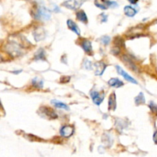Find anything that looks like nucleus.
I'll return each mask as SVG.
<instances>
[{"label": "nucleus", "instance_id": "nucleus-16", "mask_svg": "<svg viewBox=\"0 0 157 157\" xmlns=\"http://www.w3.org/2000/svg\"><path fill=\"white\" fill-rule=\"evenodd\" d=\"M135 103L136 105H140V104H143L145 103V97L143 93H140L135 97Z\"/></svg>", "mask_w": 157, "mask_h": 157}, {"label": "nucleus", "instance_id": "nucleus-18", "mask_svg": "<svg viewBox=\"0 0 157 157\" xmlns=\"http://www.w3.org/2000/svg\"><path fill=\"white\" fill-rule=\"evenodd\" d=\"M32 84L35 87H43V81L39 80V78H34L32 81Z\"/></svg>", "mask_w": 157, "mask_h": 157}, {"label": "nucleus", "instance_id": "nucleus-5", "mask_svg": "<svg viewBox=\"0 0 157 157\" xmlns=\"http://www.w3.org/2000/svg\"><path fill=\"white\" fill-rule=\"evenodd\" d=\"M60 134L64 137H70L74 134V127L71 126H67V125L64 126L61 129Z\"/></svg>", "mask_w": 157, "mask_h": 157}, {"label": "nucleus", "instance_id": "nucleus-11", "mask_svg": "<svg viewBox=\"0 0 157 157\" xmlns=\"http://www.w3.org/2000/svg\"><path fill=\"white\" fill-rule=\"evenodd\" d=\"M124 13L128 17H134L136 14V10L131 6H127L124 7Z\"/></svg>", "mask_w": 157, "mask_h": 157}, {"label": "nucleus", "instance_id": "nucleus-14", "mask_svg": "<svg viewBox=\"0 0 157 157\" xmlns=\"http://www.w3.org/2000/svg\"><path fill=\"white\" fill-rule=\"evenodd\" d=\"M76 17L81 22H84V23L87 22V16L84 11H78L76 13Z\"/></svg>", "mask_w": 157, "mask_h": 157}, {"label": "nucleus", "instance_id": "nucleus-13", "mask_svg": "<svg viewBox=\"0 0 157 157\" xmlns=\"http://www.w3.org/2000/svg\"><path fill=\"white\" fill-rule=\"evenodd\" d=\"M52 103L57 108L65 109V110H69V107L67 105V104H65V103L61 102V101H57V100H52Z\"/></svg>", "mask_w": 157, "mask_h": 157}, {"label": "nucleus", "instance_id": "nucleus-22", "mask_svg": "<svg viewBox=\"0 0 157 157\" xmlns=\"http://www.w3.org/2000/svg\"><path fill=\"white\" fill-rule=\"evenodd\" d=\"M84 65H85V68L87 69H90V67H92V64L89 61H84Z\"/></svg>", "mask_w": 157, "mask_h": 157}, {"label": "nucleus", "instance_id": "nucleus-15", "mask_svg": "<svg viewBox=\"0 0 157 157\" xmlns=\"http://www.w3.org/2000/svg\"><path fill=\"white\" fill-rule=\"evenodd\" d=\"M42 109H43V110H41V111L43 113H45L47 116H49V117H51V118L52 119L57 118V116H57V114H55L52 109H50V108L48 107H43Z\"/></svg>", "mask_w": 157, "mask_h": 157}, {"label": "nucleus", "instance_id": "nucleus-2", "mask_svg": "<svg viewBox=\"0 0 157 157\" xmlns=\"http://www.w3.org/2000/svg\"><path fill=\"white\" fill-rule=\"evenodd\" d=\"M116 71H117V72H118L119 74H121L122 77H123L124 78L125 80H127V81H129L131 82V83H133V84H137L138 82L136 81L135 79H134V78H132L131 76L129 75V74H127L126 71L123 70L122 67H121L119 65H117V66H116Z\"/></svg>", "mask_w": 157, "mask_h": 157}, {"label": "nucleus", "instance_id": "nucleus-6", "mask_svg": "<svg viewBox=\"0 0 157 157\" xmlns=\"http://www.w3.org/2000/svg\"><path fill=\"white\" fill-rule=\"evenodd\" d=\"M94 66L95 67V74L96 75H102L104 71H105L106 67H107V65L102 61L95 63Z\"/></svg>", "mask_w": 157, "mask_h": 157}, {"label": "nucleus", "instance_id": "nucleus-21", "mask_svg": "<svg viewBox=\"0 0 157 157\" xmlns=\"http://www.w3.org/2000/svg\"><path fill=\"white\" fill-rule=\"evenodd\" d=\"M149 108H150L153 112L157 113V105L156 103H153V102H150V103H149Z\"/></svg>", "mask_w": 157, "mask_h": 157}, {"label": "nucleus", "instance_id": "nucleus-7", "mask_svg": "<svg viewBox=\"0 0 157 157\" xmlns=\"http://www.w3.org/2000/svg\"><path fill=\"white\" fill-rule=\"evenodd\" d=\"M67 27L70 30H71L72 32H74V33L78 34V35H80L81 34V30H80V28H78V26L76 25L75 22H74L72 20L68 19L67 21Z\"/></svg>", "mask_w": 157, "mask_h": 157}, {"label": "nucleus", "instance_id": "nucleus-20", "mask_svg": "<svg viewBox=\"0 0 157 157\" xmlns=\"http://www.w3.org/2000/svg\"><path fill=\"white\" fill-rule=\"evenodd\" d=\"M101 43L104 45H107L108 44L110 43V38L109 36H103L101 39Z\"/></svg>", "mask_w": 157, "mask_h": 157}, {"label": "nucleus", "instance_id": "nucleus-9", "mask_svg": "<svg viewBox=\"0 0 157 157\" xmlns=\"http://www.w3.org/2000/svg\"><path fill=\"white\" fill-rule=\"evenodd\" d=\"M81 47L84 49V52H86L87 53H90L92 52V45L89 40H84L81 41Z\"/></svg>", "mask_w": 157, "mask_h": 157}, {"label": "nucleus", "instance_id": "nucleus-17", "mask_svg": "<svg viewBox=\"0 0 157 157\" xmlns=\"http://www.w3.org/2000/svg\"><path fill=\"white\" fill-rule=\"evenodd\" d=\"M45 51H44L43 49H41V48L40 50H39V51L36 52L35 55H34V58H35V59H37V60H39V59L43 60V59H45Z\"/></svg>", "mask_w": 157, "mask_h": 157}, {"label": "nucleus", "instance_id": "nucleus-1", "mask_svg": "<svg viewBox=\"0 0 157 157\" xmlns=\"http://www.w3.org/2000/svg\"><path fill=\"white\" fill-rule=\"evenodd\" d=\"M33 15H34V19H41L44 20H48L51 17V13L45 7L41 6L36 9V11L35 12H34Z\"/></svg>", "mask_w": 157, "mask_h": 157}, {"label": "nucleus", "instance_id": "nucleus-8", "mask_svg": "<svg viewBox=\"0 0 157 157\" xmlns=\"http://www.w3.org/2000/svg\"><path fill=\"white\" fill-rule=\"evenodd\" d=\"M116 107V94L115 93H113L109 97V110H115Z\"/></svg>", "mask_w": 157, "mask_h": 157}, {"label": "nucleus", "instance_id": "nucleus-19", "mask_svg": "<svg viewBox=\"0 0 157 157\" xmlns=\"http://www.w3.org/2000/svg\"><path fill=\"white\" fill-rule=\"evenodd\" d=\"M94 3L97 7H99V8H101V9H107L108 8L107 4H106L105 1H104V2H99V1L97 2V1H96Z\"/></svg>", "mask_w": 157, "mask_h": 157}, {"label": "nucleus", "instance_id": "nucleus-4", "mask_svg": "<svg viewBox=\"0 0 157 157\" xmlns=\"http://www.w3.org/2000/svg\"><path fill=\"white\" fill-rule=\"evenodd\" d=\"M83 3H84V1H66L63 2L62 5L68 9L75 10L81 6Z\"/></svg>", "mask_w": 157, "mask_h": 157}, {"label": "nucleus", "instance_id": "nucleus-10", "mask_svg": "<svg viewBox=\"0 0 157 157\" xmlns=\"http://www.w3.org/2000/svg\"><path fill=\"white\" fill-rule=\"evenodd\" d=\"M108 84L113 87H121L123 85V83L118 78H111L108 81Z\"/></svg>", "mask_w": 157, "mask_h": 157}, {"label": "nucleus", "instance_id": "nucleus-3", "mask_svg": "<svg viewBox=\"0 0 157 157\" xmlns=\"http://www.w3.org/2000/svg\"><path fill=\"white\" fill-rule=\"evenodd\" d=\"M90 96H91V98H92L94 103L96 104V105L99 106L102 101H103V98H104V96L105 94H100V93L97 92V91H94L93 90L90 92Z\"/></svg>", "mask_w": 157, "mask_h": 157}, {"label": "nucleus", "instance_id": "nucleus-12", "mask_svg": "<svg viewBox=\"0 0 157 157\" xmlns=\"http://www.w3.org/2000/svg\"><path fill=\"white\" fill-rule=\"evenodd\" d=\"M34 36L35 41H40L41 39H44V29L41 28H37V30H35V32H34Z\"/></svg>", "mask_w": 157, "mask_h": 157}, {"label": "nucleus", "instance_id": "nucleus-23", "mask_svg": "<svg viewBox=\"0 0 157 157\" xmlns=\"http://www.w3.org/2000/svg\"><path fill=\"white\" fill-rule=\"evenodd\" d=\"M153 141L157 144V131H156L153 134Z\"/></svg>", "mask_w": 157, "mask_h": 157}]
</instances>
